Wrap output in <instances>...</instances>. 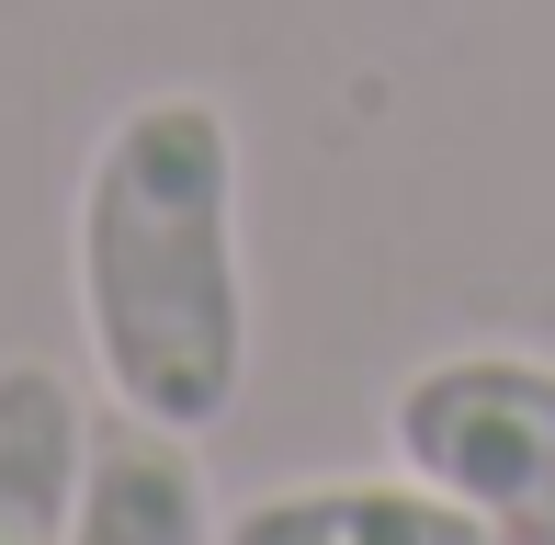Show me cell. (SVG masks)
<instances>
[{
	"label": "cell",
	"instance_id": "6da1fadb",
	"mask_svg": "<svg viewBox=\"0 0 555 545\" xmlns=\"http://www.w3.org/2000/svg\"><path fill=\"white\" fill-rule=\"evenodd\" d=\"M91 376L114 409L205 443L249 386V251H238V126L216 91H137L103 126L68 205Z\"/></svg>",
	"mask_w": 555,
	"mask_h": 545
},
{
	"label": "cell",
	"instance_id": "277c9868",
	"mask_svg": "<svg viewBox=\"0 0 555 545\" xmlns=\"http://www.w3.org/2000/svg\"><path fill=\"white\" fill-rule=\"evenodd\" d=\"M68 545H216L193 432L137 420V409H125L114 432H91V478H80V523H68Z\"/></svg>",
	"mask_w": 555,
	"mask_h": 545
},
{
	"label": "cell",
	"instance_id": "5b68a950",
	"mask_svg": "<svg viewBox=\"0 0 555 545\" xmlns=\"http://www.w3.org/2000/svg\"><path fill=\"white\" fill-rule=\"evenodd\" d=\"M91 478V420L57 364H0V545H68Z\"/></svg>",
	"mask_w": 555,
	"mask_h": 545
},
{
	"label": "cell",
	"instance_id": "7a4b0ae2",
	"mask_svg": "<svg viewBox=\"0 0 555 545\" xmlns=\"http://www.w3.org/2000/svg\"><path fill=\"white\" fill-rule=\"evenodd\" d=\"M397 466L476 500L511 545H555V364L544 353H442L386 409Z\"/></svg>",
	"mask_w": 555,
	"mask_h": 545
},
{
	"label": "cell",
	"instance_id": "3957f363",
	"mask_svg": "<svg viewBox=\"0 0 555 545\" xmlns=\"http://www.w3.org/2000/svg\"><path fill=\"white\" fill-rule=\"evenodd\" d=\"M216 545H511V534L476 500L431 489L420 466H397V478H295L249 500Z\"/></svg>",
	"mask_w": 555,
	"mask_h": 545
}]
</instances>
